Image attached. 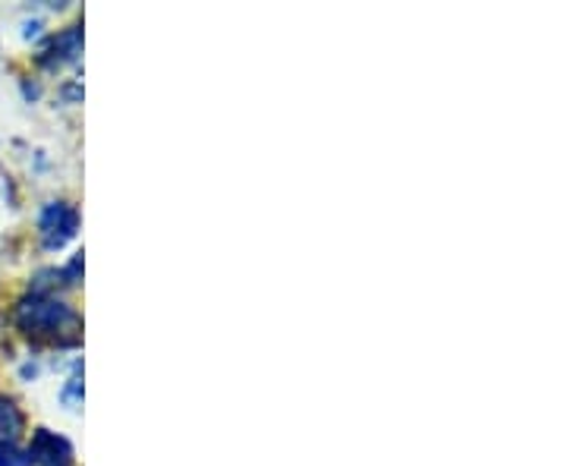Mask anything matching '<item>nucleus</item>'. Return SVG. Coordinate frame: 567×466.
<instances>
[{
  "mask_svg": "<svg viewBox=\"0 0 567 466\" xmlns=\"http://www.w3.org/2000/svg\"><path fill=\"white\" fill-rule=\"evenodd\" d=\"M17 324L29 338H44L58 344H76L82 322L73 312V306L63 303L51 293H32L17 306Z\"/></svg>",
  "mask_w": 567,
  "mask_h": 466,
  "instance_id": "f257e3e1",
  "label": "nucleus"
},
{
  "mask_svg": "<svg viewBox=\"0 0 567 466\" xmlns=\"http://www.w3.org/2000/svg\"><path fill=\"white\" fill-rule=\"evenodd\" d=\"M80 230V211L70 203H48L39 215V234L44 249H63Z\"/></svg>",
  "mask_w": 567,
  "mask_h": 466,
  "instance_id": "f03ea898",
  "label": "nucleus"
},
{
  "mask_svg": "<svg viewBox=\"0 0 567 466\" xmlns=\"http://www.w3.org/2000/svg\"><path fill=\"white\" fill-rule=\"evenodd\" d=\"M29 460L39 466H70L73 460V447L66 438H61L58 432H48V428H39L35 438H32V447L25 451Z\"/></svg>",
  "mask_w": 567,
  "mask_h": 466,
  "instance_id": "7ed1b4c3",
  "label": "nucleus"
},
{
  "mask_svg": "<svg viewBox=\"0 0 567 466\" xmlns=\"http://www.w3.org/2000/svg\"><path fill=\"white\" fill-rule=\"evenodd\" d=\"M82 51V29L80 25H70V29H63L58 32L54 39L44 44V51H41V63L44 66H61V63H70L80 58Z\"/></svg>",
  "mask_w": 567,
  "mask_h": 466,
  "instance_id": "20e7f679",
  "label": "nucleus"
},
{
  "mask_svg": "<svg viewBox=\"0 0 567 466\" xmlns=\"http://www.w3.org/2000/svg\"><path fill=\"white\" fill-rule=\"evenodd\" d=\"M25 426V416L13 397L0 394V442H17Z\"/></svg>",
  "mask_w": 567,
  "mask_h": 466,
  "instance_id": "39448f33",
  "label": "nucleus"
},
{
  "mask_svg": "<svg viewBox=\"0 0 567 466\" xmlns=\"http://www.w3.org/2000/svg\"><path fill=\"white\" fill-rule=\"evenodd\" d=\"M0 466H32V460L17 442H0Z\"/></svg>",
  "mask_w": 567,
  "mask_h": 466,
  "instance_id": "423d86ee",
  "label": "nucleus"
},
{
  "mask_svg": "<svg viewBox=\"0 0 567 466\" xmlns=\"http://www.w3.org/2000/svg\"><path fill=\"white\" fill-rule=\"evenodd\" d=\"M61 397H63V404L70 406V410H76V406L82 404V375L76 372L66 385H63L61 391Z\"/></svg>",
  "mask_w": 567,
  "mask_h": 466,
  "instance_id": "0eeeda50",
  "label": "nucleus"
}]
</instances>
